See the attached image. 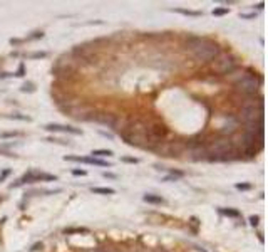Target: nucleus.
I'll return each mask as SVG.
<instances>
[{
	"label": "nucleus",
	"mask_w": 268,
	"mask_h": 252,
	"mask_svg": "<svg viewBox=\"0 0 268 252\" xmlns=\"http://www.w3.org/2000/svg\"><path fill=\"white\" fill-rule=\"evenodd\" d=\"M188 47L191 49L193 56L201 62H208L211 59H216L220 56V47L218 44L208 41V39H199V37H193L188 41Z\"/></svg>",
	"instance_id": "1"
},
{
	"label": "nucleus",
	"mask_w": 268,
	"mask_h": 252,
	"mask_svg": "<svg viewBox=\"0 0 268 252\" xmlns=\"http://www.w3.org/2000/svg\"><path fill=\"white\" fill-rule=\"evenodd\" d=\"M235 150L233 143L230 140H216L209 145V148L206 150L208 155H213L209 156L208 160H216V161H223V160H228V155H231V151Z\"/></svg>",
	"instance_id": "2"
},
{
	"label": "nucleus",
	"mask_w": 268,
	"mask_h": 252,
	"mask_svg": "<svg viewBox=\"0 0 268 252\" xmlns=\"http://www.w3.org/2000/svg\"><path fill=\"white\" fill-rule=\"evenodd\" d=\"M241 118L246 124L253 123H262L263 120V108L262 106H245L241 109Z\"/></svg>",
	"instance_id": "3"
},
{
	"label": "nucleus",
	"mask_w": 268,
	"mask_h": 252,
	"mask_svg": "<svg viewBox=\"0 0 268 252\" xmlns=\"http://www.w3.org/2000/svg\"><path fill=\"white\" fill-rule=\"evenodd\" d=\"M213 69L216 71V73H220V74L231 73V71L235 69L233 57L228 56V54H221V56H218V59L214 61V64H213Z\"/></svg>",
	"instance_id": "4"
},
{
	"label": "nucleus",
	"mask_w": 268,
	"mask_h": 252,
	"mask_svg": "<svg viewBox=\"0 0 268 252\" xmlns=\"http://www.w3.org/2000/svg\"><path fill=\"white\" fill-rule=\"evenodd\" d=\"M258 86H260V82L253 76H241L236 81V88L241 93H246V94H255L258 91Z\"/></svg>",
	"instance_id": "5"
},
{
	"label": "nucleus",
	"mask_w": 268,
	"mask_h": 252,
	"mask_svg": "<svg viewBox=\"0 0 268 252\" xmlns=\"http://www.w3.org/2000/svg\"><path fill=\"white\" fill-rule=\"evenodd\" d=\"M39 180H55V176H54V175H45V173H35V171H30V173H27L22 180H19L15 185H20V183H25V182L32 183V182H39Z\"/></svg>",
	"instance_id": "6"
},
{
	"label": "nucleus",
	"mask_w": 268,
	"mask_h": 252,
	"mask_svg": "<svg viewBox=\"0 0 268 252\" xmlns=\"http://www.w3.org/2000/svg\"><path fill=\"white\" fill-rule=\"evenodd\" d=\"M89 120L96 121V123H101L104 126H109V128H114L116 123H117V118L112 116V114H97V116H92V118H89Z\"/></svg>",
	"instance_id": "7"
},
{
	"label": "nucleus",
	"mask_w": 268,
	"mask_h": 252,
	"mask_svg": "<svg viewBox=\"0 0 268 252\" xmlns=\"http://www.w3.org/2000/svg\"><path fill=\"white\" fill-rule=\"evenodd\" d=\"M64 160L69 161H82V163H89V165H101V167H111V163L102 160H97V158H81V156H66Z\"/></svg>",
	"instance_id": "8"
},
{
	"label": "nucleus",
	"mask_w": 268,
	"mask_h": 252,
	"mask_svg": "<svg viewBox=\"0 0 268 252\" xmlns=\"http://www.w3.org/2000/svg\"><path fill=\"white\" fill-rule=\"evenodd\" d=\"M45 129L49 131H62V133H72V135H81V129L77 128H70V126H62V124H47Z\"/></svg>",
	"instance_id": "9"
},
{
	"label": "nucleus",
	"mask_w": 268,
	"mask_h": 252,
	"mask_svg": "<svg viewBox=\"0 0 268 252\" xmlns=\"http://www.w3.org/2000/svg\"><path fill=\"white\" fill-rule=\"evenodd\" d=\"M191 158L193 160H208V151L203 146H198V148H193L191 150Z\"/></svg>",
	"instance_id": "10"
},
{
	"label": "nucleus",
	"mask_w": 268,
	"mask_h": 252,
	"mask_svg": "<svg viewBox=\"0 0 268 252\" xmlns=\"http://www.w3.org/2000/svg\"><path fill=\"white\" fill-rule=\"evenodd\" d=\"M142 200L148 202V203H163V199H161L159 195H151V193H146V195L142 197Z\"/></svg>",
	"instance_id": "11"
},
{
	"label": "nucleus",
	"mask_w": 268,
	"mask_h": 252,
	"mask_svg": "<svg viewBox=\"0 0 268 252\" xmlns=\"http://www.w3.org/2000/svg\"><path fill=\"white\" fill-rule=\"evenodd\" d=\"M235 129H236V121L233 120V118H230V124H223V128H221V133H233Z\"/></svg>",
	"instance_id": "12"
},
{
	"label": "nucleus",
	"mask_w": 268,
	"mask_h": 252,
	"mask_svg": "<svg viewBox=\"0 0 268 252\" xmlns=\"http://www.w3.org/2000/svg\"><path fill=\"white\" fill-rule=\"evenodd\" d=\"M174 12L183 14V15H189V17H199L201 12H196V10H186V9H174Z\"/></svg>",
	"instance_id": "13"
},
{
	"label": "nucleus",
	"mask_w": 268,
	"mask_h": 252,
	"mask_svg": "<svg viewBox=\"0 0 268 252\" xmlns=\"http://www.w3.org/2000/svg\"><path fill=\"white\" fill-rule=\"evenodd\" d=\"M111 155H112L111 150H94L92 151V158L94 156H111Z\"/></svg>",
	"instance_id": "14"
},
{
	"label": "nucleus",
	"mask_w": 268,
	"mask_h": 252,
	"mask_svg": "<svg viewBox=\"0 0 268 252\" xmlns=\"http://www.w3.org/2000/svg\"><path fill=\"white\" fill-rule=\"evenodd\" d=\"M92 192H94V193H102V195H112L116 190L107 187V188H92Z\"/></svg>",
	"instance_id": "15"
},
{
	"label": "nucleus",
	"mask_w": 268,
	"mask_h": 252,
	"mask_svg": "<svg viewBox=\"0 0 268 252\" xmlns=\"http://www.w3.org/2000/svg\"><path fill=\"white\" fill-rule=\"evenodd\" d=\"M221 214L228 215V217H240V212L238 210H230V208H221Z\"/></svg>",
	"instance_id": "16"
},
{
	"label": "nucleus",
	"mask_w": 268,
	"mask_h": 252,
	"mask_svg": "<svg viewBox=\"0 0 268 252\" xmlns=\"http://www.w3.org/2000/svg\"><path fill=\"white\" fill-rule=\"evenodd\" d=\"M228 14V7H223V9H214L213 10V15H225Z\"/></svg>",
	"instance_id": "17"
},
{
	"label": "nucleus",
	"mask_w": 268,
	"mask_h": 252,
	"mask_svg": "<svg viewBox=\"0 0 268 252\" xmlns=\"http://www.w3.org/2000/svg\"><path fill=\"white\" fill-rule=\"evenodd\" d=\"M236 188L238 190H250V188H251V185H248V183H238Z\"/></svg>",
	"instance_id": "18"
},
{
	"label": "nucleus",
	"mask_w": 268,
	"mask_h": 252,
	"mask_svg": "<svg viewBox=\"0 0 268 252\" xmlns=\"http://www.w3.org/2000/svg\"><path fill=\"white\" fill-rule=\"evenodd\" d=\"M121 160H123V161H127V163H138V158H129V156H123V158H121Z\"/></svg>",
	"instance_id": "19"
},
{
	"label": "nucleus",
	"mask_w": 268,
	"mask_h": 252,
	"mask_svg": "<svg viewBox=\"0 0 268 252\" xmlns=\"http://www.w3.org/2000/svg\"><path fill=\"white\" fill-rule=\"evenodd\" d=\"M19 135H20V133L13 131V133H2L0 136H2V138H7V136H19Z\"/></svg>",
	"instance_id": "20"
},
{
	"label": "nucleus",
	"mask_w": 268,
	"mask_h": 252,
	"mask_svg": "<svg viewBox=\"0 0 268 252\" xmlns=\"http://www.w3.org/2000/svg\"><path fill=\"white\" fill-rule=\"evenodd\" d=\"M250 222H251V225H258V217H250Z\"/></svg>",
	"instance_id": "21"
},
{
	"label": "nucleus",
	"mask_w": 268,
	"mask_h": 252,
	"mask_svg": "<svg viewBox=\"0 0 268 252\" xmlns=\"http://www.w3.org/2000/svg\"><path fill=\"white\" fill-rule=\"evenodd\" d=\"M72 173H74V175H85L87 171H85V170H74Z\"/></svg>",
	"instance_id": "22"
},
{
	"label": "nucleus",
	"mask_w": 268,
	"mask_h": 252,
	"mask_svg": "<svg viewBox=\"0 0 268 252\" xmlns=\"http://www.w3.org/2000/svg\"><path fill=\"white\" fill-rule=\"evenodd\" d=\"M9 173H10V170H5V171H3V173H2V175H0V182H2V180H3V178H5V176H7V175H9Z\"/></svg>",
	"instance_id": "23"
},
{
	"label": "nucleus",
	"mask_w": 268,
	"mask_h": 252,
	"mask_svg": "<svg viewBox=\"0 0 268 252\" xmlns=\"http://www.w3.org/2000/svg\"><path fill=\"white\" fill-rule=\"evenodd\" d=\"M32 57H45V52H35Z\"/></svg>",
	"instance_id": "24"
},
{
	"label": "nucleus",
	"mask_w": 268,
	"mask_h": 252,
	"mask_svg": "<svg viewBox=\"0 0 268 252\" xmlns=\"http://www.w3.org/2000/svg\"><path fill=\"white\" fill-rule=\"evenodd\" d=\"M104 176H109V178H116V175H112V173H107V171L104 173Z\"/></svg>",
	"instance_id": "25"
}]
</instances>
